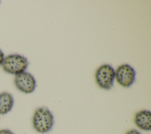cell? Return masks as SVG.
Returning <instances> with one entry per match:
<instances>
[{"label": "cell", "instance_id": "cell-1", "mask_svg": "<svg viewBox=\"0 0 151 134\" xmlns=\"http://www.w3.org/2000/svg\"><path fill=\"white\" fill-rule=\"evenodd\" d=\"M32 126L38 133H45L51 130L54 125V116L47 107L37 109L32 116Z\"/></svg>", "mask_w": 151, "mask_h": 134}, {"label": "cell", "instance_id": "cell-2", "mask_svg": "<svg viewBox=\"0 0 151 134\" xmlns=\"http://www.w3.org/2000/svg\"><path fill=\"white\" fill-rule=\"evenodd\" d=\"M1 65L5 72L17 75L25 71L28 62L27 58L21 55L11 54L4 57Z\"/></svg>", "mask_w": 151, "mask_h": 134}, {"label": "cell", "instance_id": "cell-3", "mask_svg": "<svg viewBox=\"0 0 151 134\" xmlns=\"http://www.w3.org/2000/svg\"><path fill=\"white\" fill-rule=\"evenodd\" d=\"M115 71L110 64L100 66L96 71L95 80L97 84L104 90H110L113 86Z\"/></svg>", "mask_w": 151, "mask_h": 134}, {"label": "cell", "instance_id": "cell-4", "mask_svg": "<svg viewBox=\"0 0 151 134\" xmlns=\"http://www.w3.org/2000/svg\"><path fill=\"white\" fill-rule=\"evenodd\" d=\"M136 71L129 64L119 66L115 71V78L117 82L122 87H129L135 81Z\"/></svg>", "mask_w": 151, "mask_h": 134}, {"label": "cell", "instance_id": "cell-5", "mask_svg": "<svg viewBox=\"0 0 151 134\" xmlns=\"http://www.w3.org/2000/svg\"><path fill=\"white\" fill-rule=\"evenodd\" d=\"M14 84L19 91L26 94L32 93L36 87V81L34 76L26 71L15 75Z\"/></svg>", "mask_w": 151, "mask_h": 134}, {"label": "cell", "instance_id": "cell-6", "mask_svg": "<svg viewBox=\"0 0 151 134\" xmlns=\"http://www.w3.org/2000/svg\"><path fill=\"white\" fill-rule=\"evenodd\" d=\"M134 123L140 129L149 131L151 129V112L148 110L137 112L134 116Z\"/></svg>", "mask_w": 151, "mask_h": 134}, {"label": "cell", "instance_id": "cell-7", "mask_svg": "<svg viewBox=\"0 0 151 134\" xmlns=\"http://www.w3.org/2000/svg\"><path fill=\"white\" fill-rule=\"evenodd\" d=\"M14 100L10 93L4 91L0 93V115L9 112L14 106Z\"/></svg>", "mask_w": 151, "mask_h": 134}, {"label": "cell", "instance_id": "cell-8", "mask_svg": "<svg viewBox=\"0 0 151 134\" xmlns=\"http://www.w3.org/2000/svg\"><path fill=\"white\" fill-rule=\"evenodd\" d=\"M0 134H14L11 130L7 129H0Z\"/></svg>", "mask_w": 151, "mask_h": 134}, {"label": "cell", "instance_id": "cell-9", "mask_svg": "<svg viewBox=\"0 0 151 134\" xmlns=\"http://www.w3.org/2000/svg\"><path fill=\"white\" fill-rule=\"evenodd\" d=\"M125 134H142V133L138 130H137L136 129H130L128 130Z\"/></svg>", "mask_w": 151, "mask_h": 134}, {"label": "cell", "instance_id": "cell-10", "mask_svg": "<svg viewBox=\"0 0 151 134\" xmlns=\"http://www.w3.org/2000/svg\"><path fill=\"white\" fill-rule=\"evenodd\" d=\"M4 58V55L3 52L0 50V64H1V63L3 61V60Z\"/></svg>", "mask_w": 151, "mask_h": 134}]
</instances>
